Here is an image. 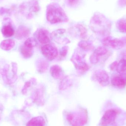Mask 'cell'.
<instances>
[{"instance_id": "obj_19", "label": "cell", "mask_w": 126, "mask_h": 126, "mask_svg": "<svg viewBox=\"0 0 126 126\" xmlns=\"http://www.w3.org/2000/svg\"><path fill=\"white\" fill-rule=\"evenodd\" d=\"M44 87L40 86L35 90L34 93V100L35 102H43L44 95Z\"/></svg>"}, {"instance_id": "obj_36", "label": "cell", "mask_w": 126, "mask_h": 126, "mask_svg": "<svg viewBox=\"0 0 126 126\" xmlns=\"http://www.w3.org/2000/svg\"><path fill=\"white\" fill-rule=\"evenodd\" d=\"M0 108H1L0 107Z\"/></svg>"}, {"instance_id": "obj_25", "label": "cell", "mask_w": 126, "mask_h": 126, "mask_svg": "<svg viewBox=\"0 0 126 126\" xmlns=\"http://www.w3.org/2000/svg\"><path fill=\"white\" fill-rule=\"evenodd\" d=\"M78 46L81 49L84 51H90L93 50L94 48L91 43L84 40L80 41L79 43Z\"/></svg>"}, {"instance_id": "obj_28", "label": "cell", "mask_w": 126, "mask_h": 126, "mask_svg": "<svg viewBox=\"0 0 126 126\" xmlns=\"http://www.w3.org/2000/svg\"><path fill=\"white\" fill-rule=\"evenodd\" d=\"M76 69L81 72H86L90 69L89 66L86 63L84 62L74 65Z\"/></svg>"}, {"instance_id": "obj_8", "label": "cell", "mask_w": 126, "mask_h": 126, "mask_svg": "<svg viewBox=\"0 0 126 126\" xmlns=\"http://www.w3.org/2000/svg\"><path fill=\"white\" fill-rule=\"evenodd\" d=\"M118 112L116 110H109L105 112L102 117L100 125L101 126H109L114 123Z\"/></svg>"}, {"instance_id": "obj_11", "label": "cell", "mask_w": 126, "mask_h": 126, "mask_svg": "<svg viewBox=\"0 0 126 126\" xmlns=\"http://www.w3.org/2000/svg\"><path fill=\"white\" fill-rule=\"evenodd\" d=\"M37 37L38 41L42 44L46 45L50 42L49 32L45 29H40L38 31Z\"/></svg>"}, {"instance_id": "obj_29", "label": "cell", "mask_w": 126, "mask_h": 126, "mask_svg": "<svg viewBox=\"0 0 126 126\" xmlns=\"http://www.w3.org/2000/svg\"><path fill=\"white\" fill-rule=\"evenodd\" d=\"M36 44L37 43L36 40L34 38L32 37L29 38H27L24 44L26 46L33 48L36 46Z\"/></svg>"}, {"instance_id": "obj_23", "label": "cell", "mask_w": 126, "mask_h": 126, "mask_svg": "<svg viewBox=\"0 0 126 126\" xmlns=\"http://www.w3.org/2000/svg\"><path fill=\"white\" fill-rule=\"evenodd\" d=\"M116 70L118 74H126V59L123 58L118 62Z\"/></svg>"}, {"instance_id": "obj_33", "label": "cell", "mask_w": 126, "mask_h": 126, "mask_svg": "<svg viewBox=\"0 0 126 126\" xmlns=\"http://www.w3.org/2000/svg\"><path fill=\"white\" fill-rule=\"evenodd\" d=\"M67 3L70 6H75L78 4L80 0H67Z\"/></svg>"}, {"instance_id": "obj_17", "label": "cell", "mask_w": 126, "mask_h": 126, "mask_svg": "<svg viewBox=\"0 0 126 126\" xmlns=\"http://www.w3.org/2000/svg\"><path fill=\"white\" fill-rule=\"evenodd\" d=\"M20 52L25 59H29L32 57L34 53L33 48H30L24 44L21 47Z\"/></svg>"}, {"instance_id": "obj_16", "label": "cell", "mask_w": 126, "mask_h": 126, "mask_svg": "<svg viewBox=\"0 0 126 126\" xmlns=\"http://www.w3.org/2000/svg\"><path fill=\"white\" fill-rule=\"evenodd\" d=\"M15 44V41L12 39L4 40L1 43L0 47L4 51H9L12 49Z\"/></svg>"}, {"instance_id": "obj_7", "label": "cell", "mask_w": 126, "mask_h": 126, "mask_svg": "<svg viewBox=\"0 0 126 126\" xmlns=\"http://www.w3.org/2000/svg\"><path fill=\"white\" fill-rule=\"evenodd\" d=\"M93 78L101 86L106 87L110 84V77L105 70L98 69L94 72Z\"/></svg>"}, {"instance_id": "obj_6", "label": "cell", "mask_w": 126, "mask_h": 126, "mask_svg": "<svg viewBox=\"0 0 126 126\" xmlns=\"http://www.w3.org/2000/svg\"><path fill=\"white\" fill-rule=\"evenodd\" d=\"M41 51L43 55L49 60H53L58 56V51L57 48L49 44L43 46L41 48Z\"/></svg>"}, {"instance_id": "obj_27", "label": "cell", "mask_w": 126, "mask_h": 126, "mask_svg": "<svg viewBox=\"0 0 126 126\" xmlns=\"http://www.w3.org/2000/svg\"><path fill=\"white\" fill-rule=\"evenodd\" d=\"M36 82V80L35 79L32 78L30 80L26 81L25 83L23 89H22V93L24 94H25L27 93V90L29 88H30L32 84H34Z\"/></svg>"}, {"instance_id": "obj_35", "label": "cell", "mask_w": 126, "mask_h": 126, "mask_svg": "<svg viewBox=\"0 0 126 126\" xmlns=\"http://www.w3.org/2000/svg\"><path fill=\"white\" fill-rule=\"evenodd\" d=\"M123 41L124 44H126V37L124 38L123 39Z\"/></svg>"}, {"instance_id": "obj_24", "label": "cell", "mask_w": 126, "mask_h": 126, "mask_svg": "<svg viewBox=\"0 0 126 126\" xmlns=\"http://www.w3.org/2000/svg\"><path fill=\"white\" fill-rule=\"evenodd\" d=\"M116 27L120 32L126 33V18H122L118 20L116 23Z\"/></svg>"}, {"instance_id": "obj_12", "label": "cell", "mask_w": 126, "mask_h": 126, "mask_svg": "<svg viewBox=\"0 0 126 126\" xmlns=\"http://www.w3.org/2000/svg\"><path fill=\"white\" fill-rule=\"evenodd\" d=\"M31 31L28 27L24 26H20L18 27L16 31V38L18 40H21L28 37Z\"/></svg>"}, {"instance_id": "obj_4", "label": "cell", "mask_w": 126, "mask_h": 126, "mask_svg": "<svg viewBox=\"0 0 126 126\" xmlns=\"http://www.w3.org/2000/svg\"><path fill=\"white\" fill-rule=\"evenodd\" d=\"M17 64L15 63L6 64L2 68L1 71L2 78L6 84H13L17 80Z\"/></svg>"}, {"instance_id": "obj_2", "label": "cell", "mask_w": 126, "mask_h": 126, "mask_svg": "<svg viewBox=\"0 0 126 126\" xmlns=\"http://www.w3.org/2000/svg\"><path fill=\"white\" fill-rule=\"evenodd\" d=\"M46 18L47 21L52 24L67 22L69 20L63 9L55 3L50 4L47 6Z\"/></svg>"}, {"instance_id": "obj_3", "label": "cell", "mask_w": 126, "mask_h": 126, "mask_svg": "<svg viewBox=\"0 0 126 126\" xmlns=\"http://www.w3.org/2000/svg\"><path fill=\"white\" fill-rule=\"evenodd\" d=\"M19 10L20 13L27 18L32 19L40 11L39 3L37 0H30L22 3L19 6Z\"/></svg>"}, {"instance_id": "obj_21", "label": "cell", "mask_w": 126, "mask_h": 126, "mask_svg": "<svg viewBox=\"0 0 126 126\" xmlns=\"http://www.w3.org/2000/svg\"><path fill=\"white\" fill-rule=\"evenodd\" d=\"M37 69L38 72L42 73L47 71L49 67V63L47 61L42 59L38 61L37 63Z\"/></svg>"}, {"instance_id": "obj_34", "label": "cell", "mask_w": 126, "mask_h": 126, "mask_svg": "<svg viewBox=\"0 0 126 126\" xmlns=\"http://www.w3.org/2000/svg\"><path fill=\"white\" fill-rule=\"evenodd\" d=\"M119 3H120V4L121 6H126V0H120Z\"/></svg>"}, {"instance_id": "obj_32", "label": "cell", "mask_w": 126, "mask_h": 126, "mask_svg": "<svg viewBox=\"0 0 126 126\" xmlns=\"http://www.w3.org/2000/svg\"><path fill=\"white\" fill-rule=\"evenodd\" d=\"M118 63V62L117 61H115L111 63L110 66V70L112 71L116 70L117 66Z\"/></svg>"}, {"instance_id": "obj_5", "label": "cell", "mask_w": 126, "mask_h": 126, "mask_svg": "<svg viewBox=\"0 0 126 126\" xmlns=\"http://www.w3.org/2000/svg\"><path fill=\"white\" fill-rule=\"evenodd\" d=\"M102 43L105 47H110L115 50L121 49L125 45L123 40L114 38L110 36L105 37L102 40Z\"/></svg>"}, {"instance_id": "obj_20", "label": "cell", "mask_w": 126, "mask_h": 126, "mask_svg": "<svg viewBox=\"0 0 126 126\" xmlns=\"http://www.w3.org/2000/svg\"><path fill=\"white\" fill-rule=\"evenodd\" d=\"M75 30L81 38L85 39L87 37V30L82 24H78L75 26Z\"/></svg>"}, {"instance_id": "obj_31", "label": "cell", "mask_w": 126, "mask_h": 126, "mask_svg": "<svg viewBox=\"0 0 126 126\" xmlns=\"http://www.w3.org/2000/svg\"><path fill=\"white\" fill-rule=\"evenodd\" d=\"M11 11L10 9H7L6 8H4V7H1L0 8V15H3L5 14H10Z\"/></svg>"}, {"instance_id": "obj_15", "label": "cell", "mask_w": 126, "mask_h": 126, "mask_svg": "<svg viewBox=\"0 0 126 126\" xmlns=\"http://www.w3.org/2000/svg\"><path fill=\"white\" fill-rule=\"evenodd\" d=\"M1 33L5 37H12L15 33V29L12 24L9 23L4 25L1 28Z\"/></svg>"}, {"instance_id": "obj_18", "label": "cell", "mask_w": 126, "mask_h": 126, "mask_svg": "<svg viewBox=\"0 0 126 126\" xmlns=\"http://www.w3.org/2000/svg\"><path fill=\"white\" fill-rule=\"evenodd\" d=\"M72 80L69 76H65L62 79L59 84V89L64 90L67 89L72 86Z\"/></svg>"}, {"instance_id": "obj_13", "label": "cell", "mask_w": 126, "mask_h": 126, "mask_svg": "<svg viewBox=\"0 0 126 126\" xmlns=\"http://www.w3.org/2000/svg\"><path fill=\"white\" fill-rule=\"evenodd\" d=\"M50 72L52 76L55 79H62L64 77L63 69L59 65H52L50 67Z\"/></svg>"}, {"instance_id": "obj_14", "label": "cell", "mask_w": 126, "mask_h": 126, "mask_svg": "<svg viewBox=\"0 0 126 126\" xmlns=\"http://www.w3.org/2000/svg\"><path fill=\"white\" fill-rule=\"evenodd\" d=\"M85 55L78 50L75 51L71 58V61L74 65L85 62Z\"/></svg>"}, {"instance_id": "obj_26", "label": "cell", "mask_w": 126, "mask_h": 126, "mask_svg": "<svg viewBox=\"0 0 126 126\" xmlns=\"http://www.w3.org/2000/svg\"><path fill=\"white\" fill-rule=\"evenodd\" d=\"M44 120L41 118H35L30 121L27 124V126H43Z\"/></svg>"}, {"instance_id": "obj_10", "label": "cell", "mask_w": 126, "mask_h": 126, "mask_svg": "<svg viewBox=\"0 0 126 126\" xmlns=\"http://www.w3.org/2000/svg\"><path fill=\"white\" fill-rule=\"evenodd\" d=\"M111 84L114 86L123 89L126 86V74L115 75L112 78Z\"/></svg>"}, {"instance_id": "obj_30", "label": "cell", "mask_w": 126, "mask_h": 126, "mask_svg": "<svg viewBox=\"0 0 126 126\" xmlns=\"http://www.w3.org/2000/svg\"><path fill=\"white\" fill-rule=\"evenodd\" d=\"M69 47L67 46L63 47L60 51V58L61 59H63L65 58L68 53Z\"/></svg>"}, {"instance_id": "obj_22", "label": "cell", "mask_w": 126, "mask_h": 126, "mask_svg": "<svg viewBox=\"0 0 126 126\" xmlns=\"http://www.w3.org/2000/svg\"><path fill=\"white\" fill-rule=\"evenodd\" d=\"M93 53L100 61L101 57L108 54L109 51L105 47L100 46L95 49Z\"/></svg>"}, {"instance_id": "obj_1", "label": "cell", "mask_w": 126, "mask_h": 126, "mask_svg": "<svg viewBox=\"0 0 126 126\" xmlns=\"http://www.w3.org/2000/svg\"><path fill=\"white\" fill-rule=\"evenodd\" d=\"M111 21L105 16L95 13L90 20V27L93 32L101 36H109L111 29Z\"/></svg>"}, {"instance_id": "obj_9", "label": "cell", "mask_w": 126, "mask_h": 126, "mask_svg": "<svg viewBox=\"0 0 126 126\" xmlns=\"http://www.w3.org/2000/svg\"><path fill=\"white\" fill-rule=\"evenodd\" d=\"M66 32L64 29H58L52 32L50 35L51 38L58 43L61 44H66L70 42L69 40L66 37H63V35Z\"/></svg>"}]
</instances>
